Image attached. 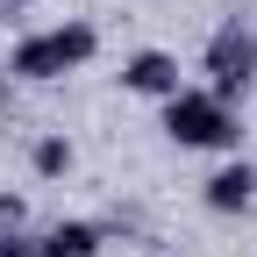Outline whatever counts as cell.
<instances>
[{"mask_svg": "<svg viewBox=\"0 0 257 257\" xmlns=\"http://www.w3.org/2000/svg\"><path fill=\"white\" fill-rule=\"evenodd\" d=\"M165 128L186 150H236V114H229V100H214V93H186L179 86L165 100Z\"/></svg>", "mask_w": 257, "mask_h": 257, "instance_id": "cell-1", "label": "cell"}, {"mask_svg": "<svg viewBox=\"0 0 257 257\" xmlns=\"http://www.w3.org/2000/svg\"><path fill=\"white\" fill-rule=\"evenodd\" d=\"M93 57V29L86 22H64V29H43V36L15 43V72L22 79H64Z\"/></svg>", "mask_w": 257, "mask_h": 257, "instance_id": "cell-2", "label": "cell"}, {"mask_svg": "<svg viewBox=\"0 0 257 257\" xmlns=\"http://www.w3.org/2000/svg\"><path fill=\"white\" fill-rule=\"evenodd\" d=\"M207 93L214 100H243L250 93V79H257V36L243 22H229V29H214V43H207Z\"/></svg>", "mask_w": 257, "mask_h": 257, "instance_id": "cell-3", "label": "cell"}, {"mask_svg": "<svg viewBox=\"0 0 257 257\" xmlns=\"http://www.w3.org/2000/svg\"><path fill=\"white\" fill-rule=\"evenodd\" d=\"M121 79H128V93H157V100H172V93H179V64H172L165 50H136Z\"/></svg>", "mask_w": 257, "mask_h": 257, "instance_id": "cell-4", "label": "cell"}, {"mask_svg": "<svg viewBox=\"0 0 257 257\" xmlns=\"http://www.w3.org/2000/svg\"><path fill=\"white\" fill-rule=\"evenodd\" d=\"M250 193H257V172L250 165H221L207 179V207H221V214H229V207H250Z\"/></svg>", "mask_w": 257, "mask_h": 257, "instance_id": "cell-5", "label": "cell"}, {"mask_svg": "<svg viewBox=\"0 0 257 257\" xmlns=\"http://www.w3.org/2000/svg\"><path fill=\"white\" fill-rule=\"evenodd\" d=\"M93 250H100V229H93V221H57L36 243V257H93Z\"/></svg>", "mask_w": 257, "mask_h": 257, "instance_id": "cell-6", "label": "cell"}, {"mask_svg": "<svg viewBox=\"0 0 257 257\" xmlns=\"http://www.w3.org/2000/svg\"><path fill=\"white\" fill-rule=\"evenodd\" d=\"M36 172H43V179L72 172V143H64V136H43V143H36Z\"/></svg>", "mask_w": 257, "mask_h": 257, "instance_id": "cell-7", "label": "cell"}, {"mask_svg": "<svg viewBox=\"0 0 257 257\" xmlns=\"http://www.w3.org/2000/svg\"><path fill=\"white\" fill-rule=\"evenodd\" d=\"M0 257H22V243H15V236H0Z\"/></svg>", "mask_w": 257, "mask_h": 257, "instance_id": "cell-8", "label": "cell"}]
</instances>
